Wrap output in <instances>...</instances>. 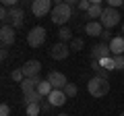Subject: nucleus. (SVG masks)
Segmentation results:
<instances>
[{
  "label": "nucleus",
  "mask_w": 124,
  "mask_h": 116,
  "mask_svg": "<svg viewBox=\"0 0 124 116\" xmlns=\"http://www.w3.org/2000/svg\"><path fill=\"white\" fill-rule=\"evenodd\" d=\"M72 15H75V6L66 4V2H62V4L54 6L52 13H50V19H52V23H56V25L64 27L68 21L72 19Z\"/></svg>",
  "instance_id": "f257e3e1"
},
{
  "label": "nucleus",
  "mask_w": 124,
  "mask_h": 116,
  "mask_svg": "<svg viewBox=\"0 0 124 116\" xmlns=\"http://www.w3.org/2000/svg\"><path fill=\"white\" fill-rule=\"evenodd\" d=\"M87 89L93 98H103V95L110 93V81L103 79V77H93L87 81Z\"/></svg>",
  "instance_id": "f03ea898"
},
{
  "label": "nucleus",
  "mask_w": 124,
  "mask_h": 116,
  "mask_svg": "<svg viewBox=\"0 0 124 116\" xmlns=\"http://www.w3.org/2000/svg\"><path fill=\"white\" fill-rule=\"evenodd\" d=\"M46 35H48V31H46L44 27L35 25V27H31L29 33H27V44L31 48H41L46 44Z\"/></svg>",
  "instance_id": "7ed1b4c3"
},
{
  "label": "nucleus",
  "mask_w": 124,
  "mask_h": 116,
  "mask_svg": "<svg viewBox=\"0 0 124 116\" xmlns=\"http://www.w3.org/2000/svg\"><path fill=\"white\" fill-rule=\"evenodd\" d=\"M101 25L106 27V29H112V27H116L120 21H122V17H120L118 8H112V6H106L103 8V15H101Z\"/></svg>",
  "instance_id": "20e7f679"
},
{
  "label": "nucleus",
  "mask_w": 124,
  "mask_h": 116,
  "mask_svg": "<svg viewBox=\"0 0 124 116\" xmlns=\"http://www.w3.org/2000/svg\"><path fill=\"white\" fill-rule=\"evenodd\" d=\"M54 8V2L52 0H31V13H33V17H46V15H50Z\"/></svg>",
  "instance_id": "39448f33"
},
{
  "label": "nucleus",
  "mask_w": 124,
  "mask_h": 116,
  "mask_svg": "<svg viewBox=\"0 0 124 116\" xmlns=\"http://www.w3.org/2000/svg\"><path fill=\"white\" fill-rule=\"evenodd\" d=\"M70 46L64 44V41H58V44H54L52 48H50V56L54 58V60H64V58L70 56Z\"/></svg>",
  "instance_id": "423d86ee"
},
{
  "label": "nucleus",
  "mask_w": 124,
  "mask_h": 116,
  "mask_svg": "<svg viewBox=\"0 0 124 116\" xmlns=\"http://www.w3.org/2000/svg\"><path fill=\"white\" fill-rule=\"evenodd\" d=\"M112 56V50H110V44H103V41H99V44H95L91 48V60H103V58Z\"/></svg>",
  "instance_id": "0eeeda50"
},
{
  "label": "nucleus",
  "mask_w": 124,
  "mask_h": 116,
  "mask_svg": "<svg viewBox=\"0 0 124 116\" xmlns=\"http://www.w3.org/2000/svg\"><path fill=\"white\" fill-rule=\"evenodd\" d=\"M41 81H44V79H39V75H35V77H25V81L21 83V91H23V95L37 91V85H39Z\"/></svg>",
  "instance_id": "6e6552de"
},
{
  "label": "nucleus",
  "mask_w": 124,
  "mask_h": 116,
  "mask_svg": "<svg viewBox=\"0 0 124 116\" xmlns=\"http://www.w3.org/2000/svg\"><path fill=\"white\" fill-rule=\"evenodd\" d=\"M15 40H17L15 27L13 25H2V29H0V41H2V46H13Z\"/></svg>",
  "instance_id": "1a4fd4ad"
},
{
  "label": "nucleus",
  "mask_w": 124,
  "mask_h": 116,
  "mask_svg": "<svg viewBox=\"0 0 124 116\" xmlns=\"http://www.w3.org/2000/svg\"><path fill=\"white\" fill-rule=\"evenodd\" d=\"M8 17H10V25H13L15 29H19V27H23V23H25V10H23L21 6H15V8H10Z\"/></svg>",
  "instance_id": "9d476101"
},
{
  "label": "nucleus",
  "mask_w": 124,
  "mask_h": 116,
  "mask_svg": "<svg viewBox=\"0 0 124 116\" xmlns=\"http://www.w3.org/2000/svg\"><path fill=\"white\" fill-rule=\"evenodd\" d=\"M48 81L52 83L54 89H64V85L68 83L66 77L62 75V73H58V71H50V73H48Z\"/></svg>",
  "instance_id": "9b49d317"
},
{
  "label": "nucleus",
  "mask_w": 124,
  "mask_h": 116,
  "mask_svg": "<svg viewBox=\"0 0 124 116\" xmlns=\"http://www.w3.org/2000/svg\"><path fill=\"white\" fill-rule=\"evenodd\" d=\"M103 29L106 27L101 25V21H87V25H85V33L91 37H101Z\"/></svg>",
  "instance_id": "f8f14e48"
},
{
  "label": "nucleus",
  "mask_w": 124,
  "mask_h": 116,
  "mask_svg": "<svg viewBox=\"0 0 124 116\" xmlns=\"http://www.w3.org/2000/svg\"><path fill=\"white\" fill-rule=\"evenodd\" d=\"M21 68H23V73H25V77H35V75L41 73V62L39 60H27Z\"/></svg>",
  "instance_id": "ddd939ff"
},
{
  "label": "nucleus",
  "mask_w": 124,
  "mask_h": 116,
  "mask_svg": "<svg viewBox=\"0 0 124 116\" xmlns=\"http://www.w3.org/2000/svg\"><path fill=\"white\" fill-rule=\"evenodd\" d=\"M48 99L52 102V106H54V108H58V106H64V104L68 102V98H66V93H64V89H54L52 93L48 95Z\"/></svg>",
  "instance_id": "4468645a"
},
{
  "label": "nucleus",
  "mask_w": 124,
  "mask_h": 116,
  "mask_svg": "<svg viewBox=\"0 0 124 116\" xmlns=\"http://www.w3.org/2000/svg\"><path fill=\"white\" fill-rule=\"evenodd\" d=\"M110 50H112V56H120V54H124V35H116V37H112V41H110Z\"/></svg>",
  "instance_id": "2eb2a0df"
},
{
  "label": "nucleus",
  "mask_w": 124,
  "mask_h": 116,
  "mask_svg": "<svg viewBox=\"0 0 124 116\" xmlns=\"http://www.w3.org/2000/svg\"><path fill=\"white\" fill-rule=\"evenodd\" d=\"M103 15V6L101 4H91V8L87 10V17L91 19V21H99Z\"/></svg>",
  "instance_id": "dca6fc26"
},
{
  "label": "nucleus",
  "mask_w": 124,
  "mask_h": 116,
  "mask_svg": "<svg viewBox=\"0 0 124 116\" xmlns=\"http://www.w3.org/2000/svg\"><path fill=\"white\" fill-rule=\"evenodd\" d=\"M41 99H44V95L37 93V91H33V93H25V95H23V104H25V106H29V104H39Z\"/></svg>",
  "instance_id": "f3484780"
},
{
  "label": "nucleus",
  "mask_w": 124,
  "mask_h": 116,
  "mask_svg": "<svg viewBox=\"0 0 124 116\" xmlns=\"http://www.w3.org/2000/svg\"><path fill=\"white\" fill-rule=\"evenodd\" d=\"M58 37H60V41H64V44H70L72 41V29L70 27H60V31H58Z\"/></svg>",
  "instance_id": "a211bd4d"
},
{
  "label": "nucleus",
  "mask_w": 124,
  "mask_h": 116,
  "mask_svg": "<svg viewBox=\"0 0 124 116\" xmlns=\"http://www.w3.org/2000/svg\"><path fill=\"white\" fill-rule=\"evenodd\" d=\"M52 91H54V87H52V83H50L48 79H46V81H41V83L37 85V93H41L44 98H48V95L52 93Z\"/></svg>",
  "instance_id": "6ab92c4d"
},
{
  "label": "nucleus",
  "mask_w": 124,
  "mask_h": 116,
  "mask_svg": "<svg viewBox=\"0 0 124 116\" xmlns=\"http://www.w3.org/2000/svg\"><path fill=\"white\" fill-rule=\"evenodd\" d=\"M91 68H93V73H95V77H103V79H108V73H110V71H106V68L99 64V60H91Z\"/></svg>",
  "instance_id": "aec40b11"
},
{
  "label": "nucleus",
  "mask_w": 124,
  "mask_h": 116,
  "mask_svg": "<svg viewBox=\"0 0 124 116\" xmlns=\"http://www.w3.org/2000/svg\"><path fill=\"white\" fill-rule=\"evenodd\" d=\"M99 64H101L106 71H116V64H114V56H108L103 58V60H99Z\"/></svg>",
  "instance_id": "412c9836"
},
{
  "label": "nucleus",
  "mask_w": 124,
  "mask_h": 116,
  "mask_svg": "<svg viewBox=\"0 0 124 116\" xmlns=\"http://www.w3.org/2000/svg\"><path fill=\"white\" fill-rule=\"evenodd\" d=\"M25 108H27V116H39L41 114L39 104H29V106H25Z\"/></svg>",
  "instance_id": "4be33fe9"
},
{
  "label": "nucleus",
  "mask_w": 124,
  "mask_h": 116,
  "mask_svg": "<svg viewBox=\"0 0 124 116\" xmlns=\"http://www.w3.org/2000/svg\"><path fill=\"white\" fill-rule=\"evenodd\" d=\"M68 46H70L72 52H81V50H83V46H85V41L81 40V37H72V41H70Z\"/></svg>",
  "instance_id": "5701e85b"
},
{
  "label": "nucleus",
  "mask_w": 124,
  "mask_h": 116,
  "mask_svg": "<svg viewBox=\"0 0 124 116\" xmlns=\"http://www.w3.org/2000/svg\"><path fill=\"white\" fill-rule=\"evenodd\" d=\"M10 79L17 81V83H23V81H25V73H23V68H15V71L10 73Z\"/></svg>",
  "instance_id": "b1692460"
},
{
  "label": "nucleus",
  "mask_w": 124,
  "mask_h": 116,
  "mask_svg": "<svg viewBox=\"0 0 124 116\" xmlns=\"http://www.w3.org/2000/svg\"><path fill=\"white\" fill-rule=\"evenodd\" d=\"M64 93H66V98H75L77 95V85L75 83H66L64 85Z\"/></svg>",
  "instance_id": "393cba45"
},
{
  "label": "nucleus",
  "mask_w": 124,
  "mask_h": 116,
  "mask_svg": "<svg viewBox=\"0 0 124 116\" xmlns=\"http://www.w3.org/2000/svg\"><path fill=\"white\" fill-rule=\"evenodd\" d=\"M114 64H116V71H124V54L114 56Z\"/></svg>",
  "instance_id": "a878e982"
},
{
  "label": "nucleus",
  "mask_w": 124,
  "mask_h": 116,
  "mask_svg": "<svg viewBox=\"0 0 124 116\" xmlns=\"http://www.w3.org/2000/svg\"><path fill=\"white\" fill-rule=\"evenodd\" d=\"M39 106H41V112H50V110H52V102H50V99L48 98H44V99H41V102H39Z\"/></svg>",
  "instance_id": "bb28decb"
},
{
  "label": "nucleus",
  "mask_w": 124,
  "mask_h": 116,
  "mask_svg": "<svg viewBox=\"0 0 124 116\" xmlns=\"http://www.w3.org/2000/svg\"><path fill=\"white\" fill-rule=\"evenodd\" d=\"M79 10H83V13H87L89 8H91V2H89V0H79Z\"/></svg>",
  "instance_id": "cd10ccee"
},
{
  "label": "nucleus",
  "mask_w": 124,
  "mask_h": 116,
  "mask_svg": "<svg viewBox=\"0 0 124 116\" xmlns=\"http://www.w3.org/2000/svg\"><path fill=\"white\" fill-rule=\"evenodd\" d=\"M101 41H103V44H110V41H112V29H103Z\"/></svg>",
  "instance_id": "c85d7f7f"
},
{
  "label": "nucleus",
  "mask_w": 124,
  "mask_h": 116,
  "mask_svg": "<svg viewBox=\"0 0 124 116\" xmlns=\"http://www.w3.org/2000/svg\"><path fill=\"white\" fill-rule=\"evenodd\" d=\"M2 2V6H8V8H15V6L21 2V0H0Z\"/></svg>",
  "instance_id": "c756f323"
},
{
  "label": "nucleus",
  "mask_w": 124,
  "mask_h": 116,
  "mask_svg": "<svg viewBox=\"0 0 124 116\" xmlns=\"http://www.w3.org/2000/svg\"><path fill=\"white\" fill-rule=\"evenodd\" d=\"M106 2H108V6H112V8H118V6L124 4V0H106Z\"/></svg>",
  "instance_id": "7c9ffc66"
},
{
  "label": "nucleus",
  "mask_w": 124,
  "mask_h": 116,
  "mask_svg": "<svg viewBox=\"0 0 124 116\" xmlns=\"http://www.w3.org/2000/svg\"><path fill=\"white\" fill-rule=\"evenodd\" d=\"M0 116H10V108H8V104H2V106H0Z\"/></svg>",
  "instance_id": "2f4dec72"
},
{
  "label": "nucleus",
  "mask_w": 124,
  "mask_h": 116,
  "mask_svg": "<svg viewBox=\"0 0 124 116\" xmlns=\"http://www.w3.org/2000/svg\"><path fill=\"white\" fill-rule=\"evenodd\" d=\"M0 58H2V60L8 58V50H6V46H2V50H0Z\"/></svg>",
  "instance_id": "473e14b6"
},
{
  "label": "nucleus",
  "mask_w": 124,
  "mask_h": 116,
  "mask_svg": "<svg viewBox=\"0 0 124 116\" xmlns=\"http://www.w3.org/2000/svg\"><path fill=\"white\" fill-rule=\"evenodd\" d=\"M66 4H70V6H75V4H79V0H64Z\"/></svg>",
  "instance_id": "72a5a7b5"
},
{
  "label": "nucleus",
  "mask_w": 124,
  "mask_h": 116,
  "mask_svg": "<svg viewBox=\"0 0 124 116\" xmlns=\"http://www.w3.org/2000/svg\"><path fill=\"white\" fill-rule=\"evenodd\" d=\"M89 2H91V4H101L103 0H89Z\"/></svg>",
  "instance_id": "f704fd0d"
},
{
  "label": "nucleus",
  "mask_w": 124,
  "mask_h": 116,
  "mask_svg": "<svg viewBox=\"0 0 124 116\" xmlns=\"http://www.w3.org/2000/svg\"><path fill=\"white\" fill-rule=\"evenodd\" d=\"M52 2H54V6H58V4H62L64 0H52Z\"/></svg>",
  "instance_id": "c9c22d12"
},
{
  "label": "nucleus",
  "mask_w": 124,
  "mask_h": 116,
  "mask_svg": "<svg viewBox=\"0 0 124 116\" xmlns=\"http://www.w3.org/2000/svg\"><path fill=\"white\" fill-rule=\"evenodd\" d=\"M122 35H124V25H122Z\"/></svg>",
  "instance_id": "e433bc0d"
},
{
  "label": "nucleus",
  "mask_w": 124,
  "mask_h": 116,
  "mask_svg": "<svg viewBox=\"0 0 124 116\" xmlns=\"http://www.w3.org/2000/svg\"><path fill=\"white\" fill-rule=\"evenodd\" d=\"M58 116H66V114H58Z\"/></svg>",
  "instance_id": "4c0bfd02"
},
{
  "label": "nucleus",
  "mask_w": 124,
  "mask_h": 116,
  "mask_svg": "<svg viewBox=\"0 0 124 116\" xmlns=\"http://www.w3.org/2000/svg\"><path fill=\"white\" fill-rule=\"evenodd\" d=\"M120 116H124V112H122V114H120Z\"/></svg>",
  "instance_id": "58836bf2"
},
{
  "label": "nucleus",
  "mask_w": 124,
  "mask_h": 116,
  "mask_svg": "<svg viewBox=\"0 0 124 116\" xmlns=\"http://www.w3.org/2000/svg\"><path fill=\"white\" fill-rule=\"evenodd\" d=\"M25 116H27V114H25Z\"/></svg>",
  "instance_id": "ea45409f"
}]
</instances>
